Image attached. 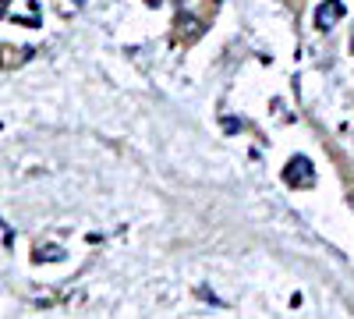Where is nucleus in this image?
I'll use <instances>...</instances> for the list:
<instances>
[{
  "label": "nucleus",
  "mask_w": 354,
  "mask_h": 319,
  "mask_svg": "<svg viewBox=\"0 0 354 319\" xmlns=\"http://www.w3.org/2000/svg\"><path fill=\"white\" fill-rule=\"evenodd\" d=\"M287 181H290V185H301V188H308V185L315 181L308 156H294V160L287 163Z\"/></svg>",
  "instance_id": "1"
},
{
  "label": "nucleus",
  "mask_w": 354,
  "mask_h": 319,
  "mask_svg": "<svg viewBox=\"0 0 354 319\" xmlns=\"http://www.w3.org/2000/svg\"><path fill=\"white\" fill-rule=\"evenodd\" d=\"M340 15H344V8H340V4H322V8H319V15H315V21H319V28H333Z\"/></svg>",
  "instance_id": "2"
},
{
  "label": "nucleus",
  "mask_w": 354,
  "mask_h": 319,
  "mask_svg": "<svg viewBox=\"0 0 354 319\" xmlns=\"http://www.w3.org/2000/svg\"><path fill=\"white\" fill-rule=\"evenodd\" d=\"M36 259H46V263H57V259H64V252L57 248V245H50V248H39V252H36Z\"/></svg>",
  "instance_id": "3"
},
{
  "label": "nucleus",
  "mask_w": 354,
  "mask_h": 319,
  "mask_svg": "<svg viewBox=\"0 0 354 319\" xmlns=\"http://www.w3.org/2000/svg\"><path fill=\"white\" fill-rule=\"evenodd\" d=\"M145 4H160V0H145Z\"/></svg>",
  "instance_id": "4"
}]
</instances>
